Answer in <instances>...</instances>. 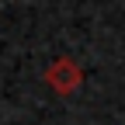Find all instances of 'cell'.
<instances>
[{"mask_svg": "<svg viewBox=\"0 0 125 125\" xmlns=\"http://www.w3.org/2000/svg\"><path fill=\"white\" fill-rule=\"evenodd\" d=\"M45 83L52 87V94L70 97V94H76V87L83 83V70L76 66L70 56H59L56 62H49V66H45Z\"/></svg>", "mask_w": 125, "mask_h": 125, "instance_id": "6da1fadb", "label": "cell"}]
</instances>
